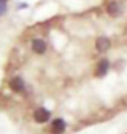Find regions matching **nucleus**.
<instances>
[{
    "mask_svg": "<svg viewBox=\"0 0 127 134\" xmlns=\"http://www.w3.org/2000/svg\"><path fill=\"white\" fill-rule=\"evenodd\" d=\"M5 10V2H3V0H0V13H2Z\"/></svg>",
    "mask_w": 127,
    "mask_h": 134,
    "instance_id": "423d86ee",
    "label": "nucleus"
},
{
    "mask_svg": "<svg viewBox=\"0 0 127 134\" xmlns=\"http://www.w3.org/2000/svg\"><path fill=\"white\" fill-rule=\"evenodd\" d=\"M10 87H11V91H15V94H24V91H26V81H23L21 78L15 76V78L10 81Z\"/></svg>",
    "mask_w": 127,
    "mask_h": 134,
    "instance_id": "20e7f679",
    "label": "nucleus"
},
{
    "mask_svg": "<svg viewBox=\"0 0 127 134\" xmlns=\"http://www.w3.org/2000/svg\"><path fill=\"white\" fill-rule=\"evenodd\" d=\"M124 10V3L122 2H118V0H114V2H110L108 5H106V13H108V16H119Z\"/></svg>",
    "mask_w": 127,
    "mask_h": 134,
    "instance_id": "f03ea898",
    "label": "nucleus"
},
{
    "mask_svg": "<svg viewBox=\"0 0 127 134\" xmlns=\"http://www.w3.org/2000/svg\"><path fill=\"white\" fill-rule=\"evenodd\" d=\"M50 116H52V111L48 110V108H45V107H37L34 110V120L39 121V123L48 121V120H50Z\"/></svg>",
    "mask_w": 127,
    "mask_h": 134,
    "instance_id": "7ed1b4c3",
    "label": "nucleus"
},
{
    "mask_svg": "<svg viewBox=\"0 0 127 134\" xmlns=\"http://www.w3.org/2000/svg\"><path fill=\"white\" fill-rule=\"evenodd\" d=\"M29 47H31L34 55H44L47 52V41L40 39V37H34L29 42Z\"/></svg>",
    "mask_w": 127,
    "mask_h": 134,
    "instance_id": "f257e3e1",
    "label": "nucleus"
},
{
    "mask_svg": "<svg viewBox=\"0 0 127 134\" xmlns=\"http://www.w3.org/2000/svg\"><path fill=\"white\" fill-rule=\"evenodd\" d=\"M52 129H53V132H64L66 131V121L64 120H61V118H56V120H53V123H52Z\"/></svg>",
    "mask_w": 127,
    "mask_h": 134,
    "instance_id": "39448f33",
    "label": "nucleus"
}]
</instances>
